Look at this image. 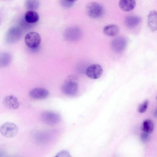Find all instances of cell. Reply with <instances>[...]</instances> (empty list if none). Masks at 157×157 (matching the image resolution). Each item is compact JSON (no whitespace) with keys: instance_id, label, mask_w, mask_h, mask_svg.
Wrapping results in <instances>:
<instances>
[{"instance_id":"obj_5","label":"cell","mask_w":157,"mask_h":157,"mask_svg":"<svg viewBox=\"0 0 157 157\" xmlns=\"http://www.w3.org/2000/svg\"><path fill=\"white\" fill-rule=\"evenodd\" d=\"M41 117L44 122L49 125L56 124L60 120V117L59 114L51 111L43 112L41 114Z\"/></svg>"},{"instance_id":"obj_4","label":"cell","mask_w":157,"mask_h":157,"mask_svg":"<svg viewBox=\"0 0 157 157\" xmlns=\"http://www.w3.org/2000/svg\"><path fill=\"white\" fill-rule=\"evenodd\" d=\"M41 39L39 34L34 32L27 33L25 38L26 45L30 48H35L38 47L41 43Z\"/></svg>"},{"instance_id":"obj_12","label":"cell","mask_w":157,"mask_h":157,"mask_svg":"<svg viewBox=\"0 0 157 157\" xmlns=\"http://www.w3.org/2000/svg\"><path fill=\"white\" fill-rule=\"evenodd\" d=\"M119 5L122 10L129 12L134 9L136 5V2L135 0H120Z\"/></svg>"},{"instance_id":"obj_9","label":"cell","mask_w":157,"mask_h":157,"mask_svg":"<svg viewBox=\"0 0 157 157\" xmlns=\"http://www.w3.org/2000/svg\"><path fill=\"white\" fill-rule=\"evenodd\" d=\"M30 97L35 99H42L46 98L49 94L48 91L44 88H36L31 90L29 93Z\"/></svg>"},{"instance_id":"obj_16","label":"cell","mask_w":157,"mask_h":157,"mask_svg":"<svg viewBox=\"0 0 157 157\" xmlns=\"http://www.w3.org/2000/svg\"><path fill=\"white\" fill-rule=\"evenodd\" d=\"M154 128L153 121L150 119H147L143 122L141 127V130L149 134L151 133Z\"/></svg>"},{"instance_id":"obj_8","label":"cell","mask_w":157,"mask_h":157,"mask_svg":"<svg viewBox=\"0 0 157 157\" xmlns=\"http://www.w3.org/2000/svg\"><path fill=\"white\" fill-rule=\"evenodd\" d=\"M2 103L5 107L10 109H17L19 106V103L17 98L13 95L6 96L3 100Z\"/></svg>"},{"instance_id":"obj_3","label":"cell","mask_w":157,"mask_h":157,"mask_svg":"<svg viewBox=\"0 0 157 157\" xmlns=\"http://www.w3.org/2000/svg\"><path fill=\"white\" fill-rule=\"evenodd\" d=\"M75 79L69 77L63 85L62 90L65 94L69 95H75L78 90V86Z\"/></svg>"},{"instance_id":"obj_13","label":"cell","mask_w":157,"mask_h":157,"mask_svg":"<svg viewBox=\"0 0 157 157\" xmlns=\"http://www.w3.org/2000/svg\"><path fill=\"white\" fill-rule=\"evenodd\" d=\"M103 33L106 35L109 36H114L119 32L118 26L115 24H110L105 26L103 29Z\"/></svg>"},{"instance_id":"obj_6","label":"cell","mask_w":157,"mask_h":157,"mask_svg":"<svg viewBox=\"0 0 157 157\" xmlns=\"http://www.w3.org/2000/svg\"><path fill=\"white\" fill-rule=\"evenodd\" d=\"M103 73L102 68L100 65L97 64H91L86 69L87 76L93 79H97L101 76Z\"/></svg>"},{"instance_id":"obj_14","label":"cell","mask_w":157,"mask_h":157,"mask_svg":"<svg viewBox=\"0 0 157 157\" xmlns=\"http://www.w3.org/2000/svg\"><path fill=\"white\" fill-rule=\"evenodd\" d=\"M39 17L38 13L35 11L29 10L25 15V19L28 22L30 23H35L39 20Z\"/></svg>"},{"instance_id":"obj_1","label":"cell","mask_w":157,"mask_h":157,"mask_svg":"<svg viewBox=\"0 0 157 157\" xmlns=\"http://www.w3.org/2000/svg\"><path fill=\"white\" fill-rule=\"evenodd\" d=\"M85 10L89 17L94 19L101 17L105 12L103 6L100 3L96 2L88 3L86 6Z\"/></svg>"},{"instance_id":"obj_23","label":"cell","mask_w":157,"mask_h":157,"mask_svg":"<svg viewBox=\"0 0 157 157\" xmlns=\"http://www.w3.org/2000/svg\"><path fill=\"white\" fill-rule=\"evenodd\" d=\"M68 2H72V3H74V2H76L77 0H67Z\"/></svg>"},{"instance_id":"obj_15","label":"cell","mask_w":157,"mask_h":157,"mask_svg":"<svg viewBox=\"0 0 157 157\" xmlns=\"http://www.w3.org/2000/svg\"><path fill=\"white\" fill-rule=\"evenodd\" d=\"M20 32L16 28H12L9 30L7 34V40L11 42H14L19 38Z\"/></svg>"},{"instance_id":"obj_11","label":"cell","mask_w":157,"mask_h":157,"mask_svg":"<svg viewBox=\"0 0 157 157\" xmlns=\"http://www.w3.org/2000/svg\"><path fill=\"white\" fill-rule=\"evenodd\" d=\"M147 24L150 29L155 31L157 29V13L155 10L150 12L147 16Z\"/></svg>"},{"instance_id":"obj_7","label":"cell","mask_w":157,"mask_h":157,"mask_svg":"<svg viewBox=\"0 0 157 157\" xmlns=\"http://www.w3.org/2000/svg\"><path fill=\"white\" fill-rule=\"evenodd\" d=\"M127 44V41L125 38L123 36H118L112 40L111 46L114 51L120 52L124 50Z\"/></svg>"},{"instance_id":"obj_2","label":"cell","mask_w":157,"mask_h":157,"mask_svg":"<svg viewBox=\"0 0 157 157\" xmlns=\"http://www.w3.org/2000/svg\"><path fill=\"white\" fill-rule=\"evenodd\" d=\"M18 131L17 126L14 123L7 122L2 124L0 127V132L3 136L7 138H12L15 136Z\"/></svg>"},{"instance_id":"obj_18","label":"cell","mask_w":157,"mask_h":157,"mask_svg":"<svg viewBox=\"0 0 157 157\" xmlns=\"http://www.w3.org/2000/svg\"><path fill=\"white\" fill-rule=\"evenodd\" d=\"M39 5V0H26L25 2L26 8L30 10H36Z\"/></svg>"},{"instance_id":"obj_20","label":"cell","mask_w":157,"mask_h":157,"mask_svg":"<svg viewBox=\"0 0 157 157\" xmlns=\"http://www.w3.org/2000/svg\"><path fill=\"white\" fill-rule=\"evenodd\" d=\"M56 156L58 157H70L69 152L66 151H62L59 152Z\"/></svg>"},{"instance_id":"obj_21","label":"cell","mask_w":157,"mask_h":157,"mask_svg":"<svg viewBox=\"0 0 157 157\" xmlns=\"http://www.w3.org/2000/svg\"><path fill=\"white\" fill-rule=\"evenodd\" d=\"M61 3L63 6L68 8L71 7L73 3L70 2L67 0H61Z\"/></svg>"},{"instance_id":"obj_22","label":"cell","mask_w":157,"mask_h":157,"mask_svg":"<svg viewBox=\"0 0 157 157\" xmlns=\"http://www.w3.org/2000/svg\"><path fill=\"white\" fill-rule=\"evenodd\" d=\"M141 138L143 141H147L150 138L149 133L144 132L141 135Z\"/></svg>"},{"instance_id":"obj_19","label":"cell","mask_w":157,"mask_h":157,"mask_svg":"<svg viewBox=\"0 0 157 157\" xmlns=\"http://www.w3.org/2000/svg\"><path fill=\"white\" fill-rule=\"evenodd\" d=\"M148 102V100H145L139 106L138 111L140 113H143L145 112L147 110Z\"/></svg>"},{"instance_id":"obj_17","label":"cell","mask_w":157,"mask_h":157,"mask_svg":"<svg viewBox=\"0 0 157 157\" xmlns=\"http://www.w3.org/2000/svg\"><path fill=\"white\" fill-rule=\"evenodd\" d=\"M11 60V55L7 52L0 53V67L7 66Z\"/></svg>"},{"instance_id":"obj_10","label":"cell","mask_w":157,"mask_h":157,"mask_svg":"<svg viewBox=\"0 0 157 157\" xmlns=\"http://www.w3.org/2000/svg\"><path fill=\"white\" fill-rule=\"evenodd\" d=\"M141 19L140 17L134 15L127 16L124 20L125 25L129 28H133L136 27L140 23Z\"/></svg>"}]
</instances>
